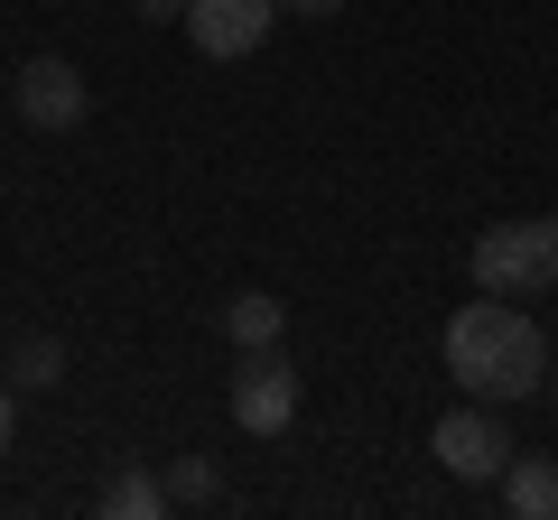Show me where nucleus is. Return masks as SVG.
I'll return each instance as SVG.
<instances>
[{
  "label": "nucleus",
  "instance_id": "obj_14",
  "mask_svg": "<svg viewBox=\"0 0 558 520\" xmlns=\"http://www.w3.org/2000/svg\"><path fill=\"white\" fill-rule=\"evenodd\" d=\"M10 437H20V391H0V456H10Z\"/></svg>",
  "mask_w": 558,
  "mask_h": 520
},
{
  "label": "nucleus",
  "instance_id": "obj_6",
  "mask_svg": "<svg viewBox=\"0 0 558 520\" xmlns=\"http://www.w3.org/2000/svg\"><path fill=\"white\" fill-rule=\"evenodd\" d=\"M186 38H196V57H215V65H233V57H252L260 38L279 28V0H186Z\"/></svg>",
  "mask_w": 558,
  "mask_h": 520
},
{
  "label": "nucleus",
  "instance_id": "obj_4",
  "mask_svg": "<svg viewBox=\"0 0 558 520\" xmlns=\"http://www.w3.org/2000/svg\"><path fill=\"white\" fill-rule=\"evenodd\" d=\"M10 112H20L28 131H75V121L94 112V84H84L65 57H28L20 75H10Z\"/></svg>",
  "mask_w": 558,
  "mask_h": 520
},
{
  "label": "nucleus",
  "instance_id": "obj_13",
  "mask_svg": "<svg viewBox=\"0 0 558 520\" xmlns=\"http://www.w3.org/2000/svg\"><path fill=\"white\" fill-rule=\"evenodd\" d=\"M279 10H289V20H336L344 0H279Z\"/></svg>",
  "mask_w": 558,
  "mask_h": 520
},
{
  "label": "nucleus",
  "instance_id": "obj_5",
  "mask_svg": "<svg viewBox=\"0 0 558 520\" xmlns=\"http://www.w3.org/2000/svg\"><path fill=\"white\" fill-rule=\"evenodd\" d=\"M465 270H475L484 298H539V288H549V270H539V233H531V223H494V233H475Z\"/></svg>",
  "mask_w": 558,
  "mask_h": 520
},
{
  "label": "nucleus",
  "instance_id": "obj_15",
  "mask_svg": "<svg viewBox=\"0 0 558 520\" xmlns=\"http://www.w3.org/2000/svg\"><path fill=\"white\" fill-rule=\"evenodd\" d=\"M140 20H186V0H131Z\"/></svg>",
  "mask_w": 558,
  "mask_h": 520
},
{
  "label": "nucleus",
  "instance_id": "obj_12",
  "mask_svg": "<svg viewBox=\"0 0 558 520\" xmlns=\"http://www.w3.org/2000/svg\"><path fill=\"white\" fill-rule=\"evenodd\" d=\"M531 233H539V270H549V288H558V214H539Z\"/></svg>",
  "mask_w": 558,
  "mask_h": 520
},
{
  "label": "nucleus",
  "instance_id": "obj_11",
  "mask_svg": "<svg viewBox=\"0 0 558 520\" xmlns=\"http://www.w3.org/2000/svg\"><path fill=\"white\" fill-rule=\"evenodd\" d=\"M215 493H223V474H215L205 456H178V465H168V502H178V511H205Z\"/></svg>",
  "mask_w": 558,
  "mask_h": 520
},
{
  "label": "nucleus",
  "instance_id": "obj_1",
  "mask_svg": "<svg viewBox=\"0 0 558 520\" xmlns=\"http://www.w3.org/2000/svg\"><path fill=\"white\" fill-rule=\"evenodd\" d=\"M447 372L465 381V400H531L549 381V335L539 317H521L512 298H475L447 317Z\"/></svg>",
  "mask_w": 558,
  "mask_h": 520
},
{
  "label": "nucleus",
  "instance_id": "obj_8",
  "mask_svg": "<svg viewBox=\"0 0 558 520\" xmlns=\"http://www.w3.org/2000/svg\"><path fill=\"white\" fill-rule=\"evenodd\" d=\"M102 520H168V474H112L94 493Z\"/></svg>",
  "mask_w": 558,
  "mask_h": 520
},
{
  "label": "nucleus",
  "instance_id": "obj_2",
  "mask_svg": "<svg viewBox=\"0 0 558 520\" xmlns=\"http://www.w3.org/2000/svg\"><path fill=\"white\" fill-rule=\"evenodd\" d=\"M289 419H299V362L279 344H252L233 362V428L242 437H289Z\"/></svg>",
  "mask_w": 558,
  "mask_h": 520
},
{
  "label": "nucleus",
  "instance_id": "obj_10",
  "mask_svg": "<svg viewBox=\"0 0 558 520\" xmlns=\"http://www.w3.org/2000/svg\"><path fill=\"white\" fill-rule=\"evenodd\" d=\"M10 381L20 391H57L65 381V335H20L10 344Z\"/></svg>",
  "mask_w": 558,
  "mask_h": 520
},
{
  "label": "nucleus",
  "instance_id": "obj_3",
  "mask_svg": "<svg viewBox=\"0 0 558 520\" xmlns=\"http://www.w3.org/2000/svg\"><path fill=\"white\" fill-rule=\"evenodd\" d=\"M428 456H438L457 483H502V465H512V437H502L494 400H465V409H447V419H438Z\"/></svg>",
  "mask_w": 558,
  "mask_h": 520
},
{
  "label": "nucleus",
  "instance_id": "obj_9",
  "mask_svg": "<svg viewBox=\"0 0 558 520\" xmlns=\"http://www.w3.org/2000/svg\"><path fill=\"white\" fill-rule=\"evenodd\" d=\"M279 325H289V307H279L270 288H242V298L223 307V335H233V354H252V344H279Z\"/></svg>",
  "mask_w": 558,
  "mask_h": 520
},
{
  "label": "nucleus",
  "instance_id": "obj_7",
  "mask_svg": "<svg viewBox=\"0 0 558 520\" xmlns=\"http://www.w3.org/2000/svg\"><path fill=\"white\" fill-rule=\"evenodd\" d=\"M502 502H512L521 520H558V465L549 456H512L502 465Z\"/></svg>",
  "mask_w": 558,
  "mask_h": 520
}]
</instances>
